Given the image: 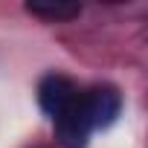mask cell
<instances>
[{
    "mask_svg": "<svg viewBox=\"0 0 148 148\" xmlns=\"http://www.w3.org/2000/svg\"><path fill=\"white\" fill-rule=\"evenodd\" d=\"M52 128H55V139H58L61 148H87V139L93 134V125H90V116L84 110L82 93L76 96L73 105H67L52 119Z\"/></svg>",
    "mask_w": 148,
    "mask_h": 148,
    "instance_id": "6da1fadb",
    "label": "cell"
},
{
    "mask_svg": "<svg viewBox=\"0 0 148 148\" xmlns=\"http://www.w3.org/2000/svg\"><path fill=\"white\" fill-rule=\"evenodd\" d=\"M82 102H84V110L90 116L93 131L96 128H110L116 122V116L122 113V93L110 84H96V87L84 90Z\"/></svg>",
    "mask_w": 148,
    "mask_h": 148,
    "instance_id": "7a4b0ae2",
    "label": "cell"
},
{
    "mask_svg": "<svg viewBox=\"0 0 148 148\" xmlns=\"http://www.w3.org/2000/svg\"><path fill=\"white\" fill-rule=\"evenodd\" d=\"M79 93H82V90L76 87L73 79L61 76V73H49V76H44L41 84H38V105H41V110H44L49 119H55L67 105L76 102Z\"/></svg>",
    "mask_w": 148,
    "mask_h": 148,
    "instance_id": "3957f363",
    "label": "cell"
},
{
    "mask_svg": "<svg viewBox=\"0 0 148 148\" xmlns=\"http://www.w3.org/2000/svg\"><path fill=\"white\" fill-rule=\"evenodd\" d=\"M26 12L41 18V21H49V23H61V21H73L82 15V6L79 3H26Z\"/></svg>",
    "mask_w": 148,
    "mask_h": 148,
    "instance_id": "277c9868",
    "label": "cell"
}]
</instances>
